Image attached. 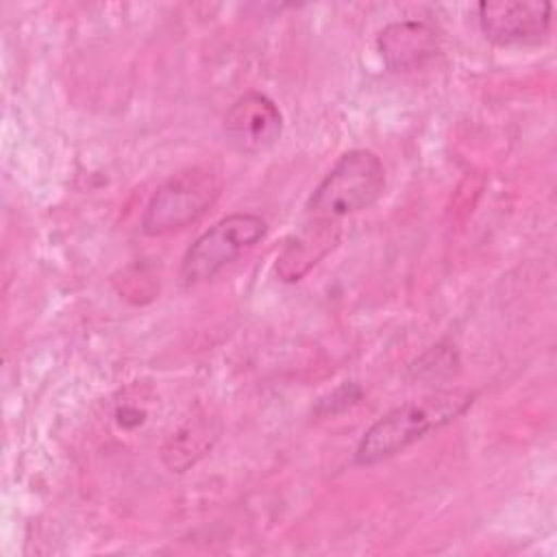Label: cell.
I'll return each mask as SVG.
<instances>
[{"label":"cell","instance_id":"obj_1","mask_svg":"<svg viewBox=\"0 0 557 557\" xmlns=\"http://www.w3.org/2000/svg\"><path fill=\"white\" fill-rule=\"evenodd\" d=\"M476 398V392L466 387L440 389L422 398L409 400L381 416L359 440L355 448L357 466H376L418 440L429 431H437L463 416Z\"/></svg>","mask_w":557,"mask_h":557},{"label":"cell","instance_id":"obj_2","mask_svg":"<svg viewBox=\"0 0 557 557\" xmlns=\"http://www.w3.org/2000/svg\"><path fill=\"white\" fill-rule=\"evenodd\" d=\"M385 191L383 161L366 148L344 152L307 200V218L339 222L372 207Z\"/></svg>","mask_w":557,"mask_h":557},{"label":"cell","instance_id":"obj_3","mask_svg":"<svg viewBox=\"0 0 557 557\" xmlns=\"http://www.w3.org/2000/svg\"><path fill=\"white\" fill-rule=\"evenodd\" d=\"M222 191V174L209 165H194L170 176L146 205L141 231L159 237L181 231L202 218Z\"/></svg>","mask_w":557,"mask_h":557},{"label":"cell","instance_id":"obj_4","mask_svg":"<svg viewBox=\"0 0 557 557\" xmlns=\"http://www.w3.org/2000/svg\"><path fill=\"white\" fill-rule=\"evenodd\" d=\"M265 220L250 211L228 213L209 226L185 252L178 270L183 287L211 281L220 270L265 235Z\"/></svg>","mask_w":557,"mask_h":557},{"label":"cell","instance_id":"obj_5","mask_svg":"<svg viewBox=\"0 0 557 557\" xmlns=\"http://www.w3.org/2000/svg\"><path fill=\"white\" fill-rule=\"evenodd\" d=\"M479 26L487 41L496 46H537L550 28V2H481Z\"/></svg>","mask_w":557,"mask_h":557},{"label":"cell","instance_id":"obj_6","mask_svg":"<svg viewBox=\"0 0 557 557\" xmlns=\"http://www.w3.org/2000/svg\"><path fill=\"white\" fill-rule=\"evenodd\" d=\"M283 133V115L272 98L261 91H246L224 115V135L228 144L244 154L270 150Z\"/></svg>","mask_w":557,"mask_h":557},{"label":"cell","instance_id":"obj_7","mask_svg":"<svg viewBox=\"0 0 557 557\" xmlns=\"http://www.w3.org/2000/svg\"><path fill=\"white\" fill-rule=\"evenodd\" d=\"M376 48L387 70L411 72V70H420L424 63H429L437 54L440 39L435 28L429 26L426 22L405 20V22H394L385 26L379 33Z\"/></svg>","mask_w":557,"mask_h":557},{"label":"cell","instance_id":"obj_8","mask_svg":"<svg viewBox=\"0 0 557 557\" xmlns=\"http://www.w3.org/2000/svg\"><path fill=\"white\" fill-rule=\"evenodd\" d=\"M339 222L309 220L285 244L276 257V274L285 283L300 281L320 259H324L339 242Z\"/></svg>","mask_w":557,"mask_h":557},{"label":"cell","instance_id":"obj_9","mask_svg":"<svg viewBox=\"0 0 557 557\" xmlns=\"http://www.w3.org/2000/svg\"><path fill=\"white\" fill-rule=\"evenodd\" d=\"M459 357L457 350L448 344H437L429 348L420 359H416L409 368V374L416 381H442L457 372Z\"/></svg>","mask_w":557,"mask_h":557},{"label":"cell","instance_id":"obj_10","mask_svg":"<svg viewBox=\"0 0 557 557\" xmlns=\"http://www.w3.org/2000/svg\"><path fill=\"white\" fill-rule=\"evenodd\" d=\"M361 398V389L355 383H344L342 387H337L329 398L320 400V413L329 416V413H337L344 411L348 407H352L357 400Z\"/></svg>","mask_w":557,"mask_h":557}]
</instances>
